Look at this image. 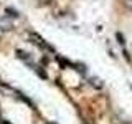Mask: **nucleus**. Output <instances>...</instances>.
<instances>
[{
	"instance_id": "f257e3e1",
	"label": "nucleus",
	"mask_w": 132,
	"mask_h": 124,
	"mask_svg": "<svg viewBox=\"0 0 132 124\" xmlns=\"http://www.w3.org/2000/svg\"><path fill=\"white\" fill-rule=\"evenodd\" d=\"M30 38L33 40V43H36L38 47H41V48H45V50H48V51H55L53 50V47H50L48 43H45V40L41 38V36H38L36 33H30Z\"/></svg>"
},
{
	"instance_id": "f03ea898",
	"label": "nucleus",
	"mask_w": 132,
	"mask_h": 124,
	"mask_svg": "<svg viewBox=\"0 0 132 124\" xmlns=\"http://www.w3.org/2000/svg\"><path fill=\"white\" fill-rule=\"evenodd\" d=\"M116 36H117V40H119V45H121L122 48H126V40H124V36L119 32H117V35H116Z\"/></svg>"
},
{
	"instance_id": "7ed1b4c3",
	"label": "nucleus",
	"mask_w": 132,
	"mask_h": 124,
	"mask_svg": "<svg viewBox=\"0 0 132 124\" xmlns=\"http://www.w3.org/2000/svg\"><path fill=\"white\" fill-rule=\"evenodd\" d=\"M0 124H10L8 121H5V119H0Z\"/></svg>"
}]
</instances>
